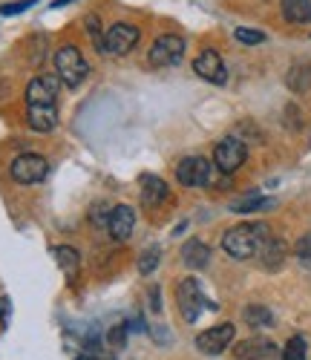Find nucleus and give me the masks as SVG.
Masks as SVG:
<instances>
[{"mask_svg": "<svg viewBox=\"0 0 311 360\" xmlns=\"http://www.w3.org/2000/svg\"><path fill=\"white\" fill-rule=\"evenodd\" d=\"M182 55H184V38L179 35H162V38H156L150 52H147V61L153 70H165V67H173L182 61Z\"/></svg>", "mask_w": 311, "mask_h": 360, "instance_id": "20e7f679", "label": "nucleus"}, {"mask_svg": "<svg viewBox=\"0 0 311 360\" xmlns=\"http://www.w3.org/2000/svg\"><path fill=\"white\" fill-rule=\"evenodd\" d=\"M67 4H72V0H55L52 9H58V6H67Z\"/></svg>", "mask_w": 311, "mask_h": 360, "instance_id": "c756f323", "label": "nucleus"}, {"mask_svg": "<svg viewBox=\"0 0 311 360\" xmlns=\"http://www.w3.org/2000/svg\"><path fill=\"white\" fill-rule=\"evenodd\" d=\"M141 202L147 207H159L162 202H167V185L159 176H141Z\"/></svg>", "mask_w": 311, "mask_h": 360, "instance_id": "dca6fc26", "label": "nucleus"}, {"mask_svg": "<svg viewBox=\"0 0 311 360\" xmlns=\"http://www.w3.org/2000/svg\"><path fill=\"white\" fill-rule=\"evenodd\" d=\"M234 38H236L239 44H248V46L265 44V32H260V29H245V26H239V29H236Z\"/></svg>", "mask_w": 311, "mask_h": 360, "instance_id": "393cba45", "label": "nucleus"}, {"mask_svg": "<svg viewBox=\"0 0 311 360\" xmlns=\"http://www.w3.org/2000/svg\"><path fill=\"white\" fill-rule=\"evenodd\" d=\"M133 228H136V211H133L130 205H115L113 214H110V219H107L110 236L121 243V239H127V236L133 233Z\"/></svg>", "mask_w": 311, "mask_h": 360, "instance_id": "ddd939ff", "label": "nucleus"}, {"mask_svg": "<svg viewBox=\"0 0 311 360\" xmlns=\"http://www.w3.org/2000/svg\"><path fill=\"white\" fill-rule=\"evenodd\" d=\"M55 259H58V265H61V271H64L70 280H75V277H78L81 257H78V251H75V248H70V245L55 248Z\"/></svg>", "mask_w": 311, "mask_h": 360, "instance_id": "6ab92c4d", "label": "nucleus"}, {"mask_svg": "<svg viewBox=\"0 0 311 360\" xmlns=\"http://www.w3.org/2000/svg\"><path fill=\"white\" fill-rule=\"evenodd\" d=\"M159 262H162V251H159V248H147V251H141V257H139V271H141V274H153Z\"/></svg>", "mask_w": 311, "mask_h": 360, "instance_id": "b1692460", "label": "nucleus"}, {"mask_svg": "<svg viewBox=\"0 0 311 360\" xmlns=\"http://www.w3.org/2000/svg\"><path fill=\"white\" fill-rule=\"evenodd\" d=\"M268 236L271 231L265 225H236L222 236V248L231 259H251L260 254Z\"/></svg>", "mask_w": 311, "mask_h": 360, "instance_id": "f257e3e1", "label": "nucleus"}, {"mask_svg": "<svg viewBox=\"0 0 311 360\" xmlns=\"http://www.w3.org/2000/svg\"><path fill=\"white\" fill-rule=\"evenodd\" d=\"M286 84L294 89V93H308L311 89V64H294Z\"/></svg>", "mask_w": 311, "mask_h": 360, "instance_id": "aec40b11", "label": "nucleus"}, {"mask_svg": "<svg viewBox=\"0 0 311 360\" xmlns=\"http://www.w3.org/2000/svg\"><path fill=\"white\" fill-rule=\"evenodd\" d=\"M245 159H248V147L236 136L222 139L220 144H216V150H213V162H216V167H220L222 173H236L245 165Z\"/></svg>", "mask_w": 311, "mask_h": 360, "instance_id": "423d86ee", "label": "nucleus"}, {"mask_svg": "<svg viewBox=\"0 0 311 360\" xmlns=\"http://www.w3.org/2000/svg\"><path fill=\"white\" fill-rule=\"evenodd\" d=\"M78 360H89V357H78Z\"/></svg>", "mask_w": 311, "mask_h": 360, "instance_id": "7c9ffc66", "label": "nucleus"}, {"mask_svg": "<svg viewBox=\"0 0 311 360\" xmlns=\"http://www.w3.org/2000/svg\"><path fill=\"white\" fill-rule=\"evenodd\" d=\"M283 4V18L288 23H311V0H279Z\"/></svg>", "mask_w": 311, "mask_h": 360, "instance_id": "a211bd4d", "label": "nucleus"}, {"mask_svg": "<svg viewBox=\"0 0 311 360\" xmlns=\"http://www.w3.org/2000/svg\"><path fill=\"white\" fill-rule=\"evenodd\" d=\"M294 254L303 259V262H308L311 265V233H305L300 243H297V248H294Z\"/></svg>", "mask_w": 311, "mask_h": 360, "instance_id": "a878e982", "label": "nucleus"}, {"mask_svg": "<svg viewBox=\"0 0 311 360\" xmlns=\"http://www.w3.org/2000/svg\"><path fill=\"white\" fill-rule=\"evenodd\" d=\"M176 306H179V314L184 317V323H196L205 309H216L213 303H208V297L202 294L199 280H193V277L179 283V288H176Z\"/></svg>", "mask_w": 311, "mask_h": 360, "instance_id": "7ed1b4c3", "label": "nucleus"}, {"mask_svg": "<svg viewBox=\"0 0 311 360\" xmlns=\"http://www.w3.org/2000/svg\"><path fill=\"white\" fill-rule=\"evenodd\" d=\"M124 340H127V326H118V328H113V332H110V346L121 349V346H124Z\"/></svg>", "mask_w": 311, "mask_h": 360, "instance_id": "cd10ccee", "label": "nucleus"}, {"mask_svg": "<svg viewBox=\"0 0 311 360\" xmlns=\"http://www.w3.org/2000/svg\"><path fill=\"white\" fill-rule=\"evenodd\" d=\"M242 317H245V323L251 326V328H268V326H274V314L265 306H248L242 311Z\"/></svg>", "mask_w": 311, "mask_h": 360, "instance_id": "4be33fe9", "label": "nucleus"}, {"mask_svg": "<svg viewBox=\"0 0 311 360\" xmlns=\"http://www.w3.org/2000/svg\"><path fill=\"white\" fill-rule=\"evenodd\" d=\"M26 124L35 133H49L58 127V104H26Z\"/></svg>", "mask_w": 311, "mask_h": 360, "instance_id": "f8f14e48", "label": "nucleus"}, {"mask_svg": "<svg viewBox=\"0 0 311 360\" xmlns=\"http://www.w3.org/2000/svg\"><path fill=\"white\" fill-rule=\"evenodd\" d=\"M29 6H35V0H20V4H4L0 6V15H20Z\"/></svg>", "mask_w": 311, "mask_h": 360, "instance_id": "bb28decb", "label": "nucleus"}, {"mask_svg": "<svg viewBox=\"0 0 311 360\" xmlns=\"http://www.w3.org/2000/svg\"><path fill=\"white\" fill-rule=\"evenodd\" d=\"M234 357L236 360H279V349L268 338H248L234 346Z\"/></svg>", "mask_w": 311, "mask_h": 360, "instance_id": "9b49d317", "label": "nucleus"}, {"mask_svg": "<svg viewBox=\"0 0 311 360\" xmlns=\"http://www.w3.org/2000/svg\"><path fill=\"white\" fill-rule=\"evenodd\" d=\"M58 101V78L41 75L26 86V104H55Z\"/></svg>", "mask_w": 311, "mask_h": 360, "instance_id": "4468645a", "label": "nucleus"}, {"mask_svg": "<svg viewBox=\"0 0 311 360\" xmlns=\"http://www.w3.org/2000/svg\"><path fill=\"white\" fill-rule=\"evenodd\" d=\"M193 72L202 78V81H210V84H225L228 81V70L222 64V58L220 52H213V49H205L196 55V61H193Z\"/></svg>", "mask_w": 311, "mask_h": 360, "instance_id": "9d476101", "label": "nucleus"}, {"mask_svg": "<svg viewBox=\"0 0 311 360\" xmlns=\"http://www.w3.org/2000/svg\"><path fill=\"white\" fill-rule=\"evenodd\" d=\"M260 262H262V268H268V271H277L279 265L286 262V245L279 243L277 236H268L265 243H262V248H260Z\"/></svg>", "mask_w": 311, "mask_h": 360, "instance_id": "f3484780", "label": "nucleus"}, {"mask_svg": "<svg viewBox=\"0 0 311 360\" xmlns=\"http://www.w3.org/2000/svg\"><path fill=\"white\" fill-rule=\"evenodd\" d=\"M305 338H291L286 346H283V354H279V357H283V360H305Z\"/></svg>", "mask_w": 311, "mask_h": 360, "instance_id": "5701e85b", "label": "nucleus"}, {"mask_svg": "<svg viewBox=\"0 0 311 360\" xmlns=\"http://www.w3.org/2000/svg\"><path fill=\"white\" fill-rule=\"evenodd\" d=\"M210 173H213V165L205 156H188L176 167V179L184 188H205L210 182Z\"/></svg>", "mask_w": 311, "mask_h": 360, "instance_id": "6e6552de", "label": "nucleus"}, {"mask_svg": "<svg viewBox=\"0 0 311 360\" xmlns=\"http://www.w3.org/2000/svg\"><path fill=\"white\" fill-rule=\"evenodd\" d=\"M9 311H12L9 297H0V326H9Z\"/></svg>", "mask_w": 311, "mask_h": 360, "instance_id": "c85d7f7f", "label": "nucleus"}, {"mask_svg": "<svg viewBox=\"0 0 311 360\" xmlns=\"http://www.w3.org/2000/svg\"><path fill=\"white\" fill-rule=\"evenodd\" d=\"M234 335H236L234 323H220V326L208 328V332L196 335V349L202 354H222L234 343Z\"/></svg>", "mask_w": 311, "mask_h": 360, "instance_id": "1a4fd4ad", "label": "nucleus"}, {"mask_svg": "<svg viewBox=\"0 0 311 360\" xmlns=\"http://www.w3.org/2000/svg\"><path fill=\"white\" fill-rule=\"evenodd\" d=\"M136 44H139V29L133 23H113L101 41V52L118 58V55H127L130 49H136Z\"/></svg>", "mask_w": 311, "mask_h": 360, "instance_id": "0eeeda50", "label": "nucleus"}, {"mask_svg": "<svg viewBox=\"0 0 311 360\" xmlns=\"http://www.w3.org/2000/svg\"><path fill=\"white\" fill-rule=\"evenodd\" d=\"M9 173H12V179H15L18 185H38V182H44V179H46L49 165L38 153H23V156H18L12 162Z\"/></svg>", "mask_w": 311, "mask_h": 360, "instance_id": "39448f33", "label": "nucleus"}, {"mask_svg": "<svg viewBox=\"0 0 311 360\" xmlns=\"http://www.w3.org/2000/svg\"><path fill=\"white\" fill-rule=\"evenodd\" d=\"M182 262L193 268V271H199V268H205L210 262V248L202 243V239H188V243L182 245Z\"/></svg>", "mask_w": 311, "mask_h": 360, "instance_id": "2eb2a0df", "label": "nucleus"}, {"mask_svg": "<svg viewBox=\"0 0 311 360\" xmlns=\"http://www.w3.org/2000/svg\"><path fill=\"white\" fill-rule=\"evenodd\" d=\"M55 72H58V81H64V86L75 89L89 75V64L84 61V55L75 46L67 44V46H61L55 52Z\"/></svg>", "mask_w": 311, "mask_h": 360, "instance_id": "f03ea898", "label": "nucleus"}, {"mask_svg": "<svg viewBox=\"0 0 311 360\" xmlns=\"http://www.w3.org/2000/svg\"><path fill=\"white\" fill-rule=\"evenodd\" d=\"M268 207H274V199H265V196H245L239 202L231 205V211L236 214H254V211H268Z\"/></svg>", "mask_w": 311, "mask_h": 360, "instance_id": "412c9836", "label": "nucleus"}]
</instances>
